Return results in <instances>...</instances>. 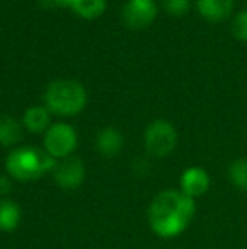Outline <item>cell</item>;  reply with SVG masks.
Returning <instances> with one entry per match:
<instances>
[{"instance_id": "30bf717a", "label": "cell", "mask_w": 247, "mask_h": 249, "mask_svg": "<svg viewBox=\"0 0 247 249\" xmlns=\"http://www.w3.org/2000/svg\"><path fill=\"white\" fill-rule=\"evenodd\" d=\"M197 9L201 17L210 22H217L231 16L234 0H197Z\"/></svg>"}, {"instance_id": "8992f818", "label": "cell", "mask_w": 247, "mask_h": 249, "mask_svg": "<svg viewBox=\"0 0 247 249\" xmlns=\"http://www.w3.org/2000/svg\"><path fill=\"white\" fill-rule=\"evenodd\" d=\"M158 17L156 0H127L122 9V20L129 29L141 31L149 27Z\"/></svg>"}, {"instance_id": "5b68a950", "label": "cell", "mask_w": 247, "mask_h": 249, "mask_svg": "<svg viewBox=\"0 0 247 249\" xmlns=\"http://www.w3.org/2000/svg\"><path fill=\"white\" fill-rule=\"evenodd\" d=\"M176 141H178V134L175 125L165 119L151 122L144 132L146 151L156 158H165L171 154L176 148Z\"/></svg>"}, {"instance_id": "7a4b0ae2", "label": "cell", "mask_w": 247, "mask_h": 249, "mask_svg": "<svg viewBox=\"0 0 247 249\" xmlns=\"http://www.w3.org/2000/svg\"><path fill=\"white\" fill-rule=\"evenodd\" d=\"M54 166L56 160L53 156H49L44 149H37L33 146L12 149L5 160L7 175L17 181L39 180L41 177L53 171Z\"/></svg>"}, {"instance_id": "ac0fdd59", "label": "cell", "mask_w": 247, "mask_h": 249, "mask_svg": "<svg viewBox=\"0 0 247 249\" xmlns=\"http://www.w3.org/2000/svg\"><path fill=\"white\" fill-rule=\"evenodd\" d=\"M44 9H58V7H68L69 0H39Z\"/></svg>"}, {"instance_id": "3957f363", "label": "cell", "mask_w": 247, "mask_h": 249, "mask_svg": "<svg viewBox=\"0 0 247 249\" xmlns=\"http://www.w3.org/2000/svg\"><path fill=\"white\" fill-rule=\"evenodd\" d=\"M86 90L75 80H56L44 92V107L54 115L73 117L86 105Z\"/></svg>"}, {"instance_id": "52a82bcc", "label": "cell", "mask_w": 247, "mask_h": 249, "mask_svg": "<svg viewBox=\"0 0 247 249\" xmlns=\"http://www.w3.org/2000/svg\"><path fill=\"white\" fill-rule=\"evenodd\" d=\"M54 181L65 190H75L85 180V166L83 161L76 156H69L65 160L56 161V166L53 168Z\"/></svg>"}, {"instance_id": "2e32d148", "label": "cell", "mask_w": 247, "mask_h": 249, "mask_svg": "<svg viewBox=\"0 0 247 249\" xmlns=\"http://www.w3.org/2000/svg\"><path fill=\"white\" fill-rule=\"evenodd\" d=\"M232 33L239 41L247 43V10H241L235 14L232 20Z\"/></svg>"}, {"instance_id": "9a60e30c", "label": "cell", "mask_w": 247, "mask_h": 249, "mask_svg": "<svg viewBox=\"0 0 247 249\" xmlns=\"http://www.w3.org/2000/svg\"><path fill=\"white\" fill-rule=\"evenodd\" d=\"M229 178H231V181L237 188L247 192V160L246 158L234 161V163L231 164V168H229Z\"/></svg>"}, {"instance_id": "5bb4252c", "label": "cell", "mask_w": 247, "mask_h": 249, "mask_svg": "<svg viewBox=\"0 0 247 249\" xmlns=\"http://www.w3.org/2000/svg\"><path fill=\"white\" fill-rule=\"evenodd\" d=\"M68 7L83 19H97L105 12L107 0H69Z\"/></svg>"}, {"instance_id": "8fae6325", "label": "cell", "mask_w": 247, "mask_h": 249, "mask_svg": "<svg viewBox=\"0 0 247 249\" xmlns=\"http://www.w3.org/2000/svg\"><path fill=\"white\" fill-rule=\"evenodd\" d=\"M124 148V136L120 134L119 129L105 127L97 136V149L100 151L102 156L114 158L122 151Z\"/></svg>"}, {"instance_id": "e0dca14e", "label": "cell", "mask_w": 247, "mask_h": 249, "mask_svg": "<svg viewBox=\"0 0 247 249\" xmlns=\"http://www.w3.org/2000/svg\"><path fill=\"white\" fill-rule=\"evenodd\" d=\"M163 7L169 16L180 17L188 12L190 9V0H163Z\"/></svg>"}, {"instance_id": "277c9868", "label": "cell", "mask_w": 247, "mask_h": 249, "mask_svg": "<svg viewBox=\"0 0 247 249\" xmlns=\"http://www.w3.org/2000/svg\"><path fill=\"white\" fill-rule=\"evenodd\" d=\"M43 146L49 156L56 161L73 156L76 146H78V134L75 127L66 122H56L51 124V127L44 132Z\"/></svg>"}, {"instance_id": "d6986e66", "label": "cell", "mask_w": 247, "mask_h": 249, "mask_svg": "<svg viewBox=\"0 0 247 249\" xmlns=\"http://www.w3.org/2000/svg\"><path fill=\"white\" fill-rule=\"evenodd\" d=\"M12 188V178L7 175V177H0V197L7 195Z\"/></svg>"}, {"instance_id": "4fadbf2b", "label": "cell", "mask_w": 247, "mask_h": 249, "mask_svg": "<svg viewBox=\"0 0 247 249\" xmlns=\"http://www.w3.org/2000/svg\"><path fill=\"white\" fill-rule=\"evenodd\" d=\"M22 127L17 119L10 115H0V146L10 148L22 139Z\"/></svg>"}, {"instance_id": "6da1fadb", "label": "cell", "mask_w": 247, "mask_h": 249, "mask_svg": "<svg viewBox=\"0 0 247 249\" xmlns=\"http://www.w3.org/2000/svg\"><path fill=\"white\" fill-rule=\"evenodd\" d=\"M195 200L181 190H163L148 209V222L152 232L163 239L178 237L195 217Z\"/></svg>"}, {"instance_id": "9c48e42d", "label": "cell", "mask_w": 247, "mask_h": 249, "mask_svg": "<svg viewBox=\"0 0 247 249\" xmlns=\"http://www.w3.org/2000/svg\"><path fill=\"white\" fill-rule=\"evenodd\" d=\"M22 125L33 134H44L51 127V112L44 105H33L24 112Z\"/></svg>"}, {"instance_id": "7c38bea8", "label": "cell", "mask_w": 247, "mask_h": 249, "mask_svg": "<svg viewBox=\"0 0 247 249\" xmlns=\"http://www.w3.org/2000/svg\"><path fill=\"white\" fill-rule=\"evenodd\" d=\"M20 219H22V210L19 203L9 198L0 200V231L12 232L19 227Z\"/></svg>"}, {"instance_id": "ba28073f", "label": "cell", "mask_w": 247, "mask_h": 249, "mask_svg": "<svg viewBox=\"0 0 247 249\" xmlns=\"http://www.w3.org/2000/svg\"><path fill=\"white\" fill-rule=\"evenodd\" d=\"M180 183H181L183 194L195 200L197 197H201V195H205L208 192V188H210V177H208V173L203 168L191 166L183 171Z\"/></svg>"}]
</instances>
